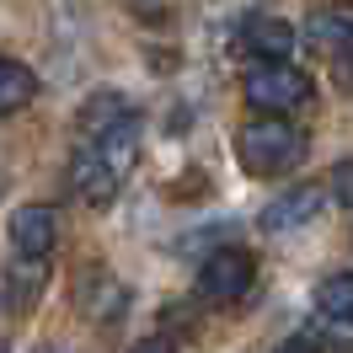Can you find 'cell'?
<instances>
[{"instance_id": "8fae6325", "label": "cell", "mask_w": 353, "mask_h": 353, "mask_svg": "<svg viewBox=\"0 0 353 353\" xmlns=\"http://www.w3.org/2000/svg\"><path fill=\"white\" fill-rule=\"evenodd\" d=\"M43 289V257H22V268L6 273V316H27Z\"/></svg>"}, {"instance_id": "8992f818", "label": "cell", "mask_w": 353, "mask_h": 353, "mask_svg": "<svg viewBox=\"0 0 353 353\" xmlns=\"http://www.w3.org/2000/svg\"><path fill=\"white\" fill-rule=\"evenodd\" d=\"M305 43L316 48L321 59H337V54L353 43V0H332V6H321V11H310Z\"/></svg>"}, {"instance_id": "9a60e30c", "label": "cell", "mask_w": 353, "mask_h": 353, "mask_svg": "<svg viewBox=\"0 0 353 353\" xmlns=\"http://www.w3.org/2000/svg\"><path fill=\"white\" fill-rule=\"evenodd\" d=\"M332 193H337V203L353 209V161H343V166L332 172Z\"/></svg>"}, {"instance_id": "5b68a950", "label": "cell", "mask_w": 353, "mask_h": 353, "mask_svg": "<svg viewBox=\"0 0 353 353\" xmlns=\"http://www.w3.org/2000/svg\"><path fill=\"white\" fill-rule=\"evenodd\" d=\"M54 246H59V214L48 203L11 209V252L17 257H48Z\"/></svg>"}, {"instance_id": "30bf717a", "label": "cell", "mask_w": 353, "mask_h": 353, "mask_svg": "<svg viewBox=\"0 0 353 353\" xmlns=\"http://www.w3.org/2000/svg\"><path fill=\"white\" fill-rule=\"evenodd\" d=\"M246 48H252L257 59H289L294 27H289L284 17H252V22H246Z\"/></svg>"}, {"instance_id": "4fadbf2b", "label": "cell", "mask_w": 353, "mask_h": 353, "mask_svg": "<svg viewBox=\"0 0 353 353\" xmlns=\"http://www.w3.org/2000/svg\"><path fill=\"white\" fill-rule=\"evenodd\" d=\"M32 97H38V75H32L22 59H0V118L22 112Z\"/></svg>"}, {"instance_id": "52a82bcc", "label": "cell", "mask_w": 353, "mask_h": 353, "mask_svg": "<svg viewBox=\"0 0 353 353\" xmlns=\"http://www.w3.org/2000/svg\"><path fill=\"white\" fill-rule=\"evenodd\" d=\"M75 300H81V310H86L91 321H118L123 316V305H129V289L112 279L108 268H86L81 273V284H75Z\"/></svg>"}, {"instance_id": "2e32d148", "label": "cell", "mask_w": 353, "mask_h": 353, "mask_svg": "<svg viewBox=\"0 0 353 353\" xmlns=\"http://www.w3.org/2000/svg\"><path fill=\"white\" fill-rule=\"evenodd\" d=\"M332 65H337V81H343V86H353V43L343 48V54H337Z\"/></svg>"}, {"instance_id": "6da1fadb", "label": "cell", "mask_w": 353, "mask_h": 353, "mask_svg": "<svg viewBox=\"0 0 353 353\" xmlns=\"http://www.w3.org/2000/svg\"><path fill=\"white\" fill-rule=\"evenodd\" d=\"M134 161H139V118L129 112L112 129L86 134L81 150L70 155V188H75V199L91 203V209H108L118 199V188H123V176L134 172Z\"/></svg>"}, {"instance_id": "277c9868", "label": "cell", "mask_w": 353, "mask_h": 353, "mask_svg": "<svg viewBox=\"0 0 353 353\" xmlns=\"http://www.w3.org/2000/svg\"><path fill=\"white\" fill-rule=\"evenodd\" d=\"M252 284H257V263H252V252H241V246H220L199 268V294L209 305H241L246 294H252Z\"/></svg>"}, {"instance_id": "9c48e42d", "label": "cell", "mask_w": 353, "mask_h": 353, "mask_svg": "<svg viewBox=\"0 0 353 353\" xmlns=\"http://www.w3.org/2000/svg\"><path fill=\"white\" fill-rule=\"evenodd\" d=\"M316 316L327 327H348L353 332V273H332L316 284Z\"/></svg>"}, {"instance_id": "7a4b0ae2", "label": "cell", "mask_w": 353, "mask_h": 353, "mask_svg": "<svg viewBox=\"0 0 353 353\" xmlns=\"http://www.w3.org/2000/svg\"><path fill=\"white\" fill-rule=\"evenodd\" d=\"M236 155H241L246 176H284L289 166H300V155H305V134L284 123V112H263V118H252L241 134H236Z\"/></svg>"}, {"instance_id": "3957f363", "label": "cell", "mask_w": 353, "mask_h": 353, "mask_svg": "<svg viewBox=\"0 0 353 353\" xmlns=\"http://www.w3.org/2000/svg\"><path fill=\"white\" fill-rule=\"evenodd\" d=\"M241 97L257 112H294V108H305L310 97H316V86H310V75L300 65H289V59H263L257 70H246Z\"/></svg>"}, {"instance_id": "ba28073f", "label": "cell", "mask_w": 353, "mask_h": 353, "mask_svg": "<svg viewBox=\"0 0 353 353\" xmlns=\"http://www.w3.org/2000/svg\"><path fill=\"white\" fill-rule=\"evenodd\" d=\"M321 203H327V193L321 188H289V193H279V199L263 209V230H300V225H310L316 214H321Z\"/></svg>"}, {"instance_id": "5bb4252c", "label": "cell", "mask_w": 353, "mask_h": 353, "mask_svg": "<svg viewBox=\"0 0 353 353\" xmlns=\"http://www.w3.org/2000/svg\"><path fill=\"white\" fill-rule=\"evenodd\" d=\"M284 348H348V337H337V332H321V327H305V332H294Z\"/></svg>"}, {"instance_id": "7c38bea8", "label": "cell", "mask_w": 353, "mask_h": 353, "mask_svg": "<svg viewBox=\"0 0 353 353\" xmlns=\"http://www.w3.org/2000/svg\"><path fill=\"white\" fill-rule=\"evenodd\" d=\"M129 102L118 97V91H91L86 102H81V112H75V129H81V139L86 134H102V129H112L118 118H129Z\"/></svg>"}]
</instances>
